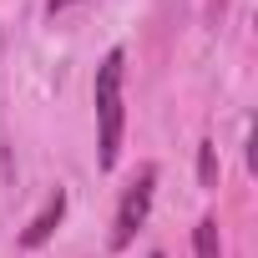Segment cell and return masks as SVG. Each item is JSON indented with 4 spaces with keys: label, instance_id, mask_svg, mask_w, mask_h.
Masks as SVG:
<instances>
[{
    "label": "cell",
    "instance_id": "cell-1",
    "mask_svg": "<svg viewBox=\"0 0 258 258\" xmlns=\"http://www.w3.org/2000/svg\"><path fill=\"white\" fill-rule=\"evenodd\" d=\"M121 81H126V56L106 51V61L96 66V147H101V167H116V157H121V126H126Z\"/></svg>",
    "mask_w": 258,
    "mask_h": 258
},
{
    "label": "cell",
    "instance_id": "cell-2",
    "mask_svg": "<svg viewBox=\"0 0 258 258\" xmlns=\"http://www.w3.org/2000/svg\"><path fill=\"white\" fill-rule=\"evenodd\" d=\"M152 187H157V167H142V172H137V182L121 192V208H116V223H111V248H116V253L132 243V238H137V228L147 223Z\"/></svg>",
    "mask_w": 258,
    "mask_h": 258
},
{
    "label": "cell",
    "instance_id": "cell-3",
    "mask_svg": "<svg viewBox=\"0 0 258 258\" xmlns=\"http://www.w3.org/2000/svg\"><path fill=\"white\" fill-rule=\"evenodd\" d=\"M61 218H66V192L56 187V192L46 198V208H41V213L31 218V228L21 233V248H41V243H46V238H51V233L61 228Z\"/></svg>",
    "mask_w": 258,
    "mask_h": 258
},
{
    "label": "cell",
    "instance_id": "cell-4",
    "mask_svg": "<svg viewBox=\"0 0 258 258\" xmlns=\"http://www.w3.org/2000/svg\"><path fill=\"white\" fill-rule=\"evenodd\" d=\"M192 253L198 258H223V243H218V218H203L192 228Z\"/></svg>",
    "mask_w": 258,
    "mask_h": 258
},
{
    "label": "cell",
    "instance_id": "cell-5",
    "mask_svg": "<svg viewBox=\"0 0 258 258\" xmlns=\"http://www.w3.org/2000/svg\"><path fill=\"white\" fill-rule=\"evenodd\" d=\"M198 182H203V187H213V182H218V147H213V142H203V147H198Z\"/></svg>",
    "mask_w": 258,
    "mask_h": 258
},
{
    "label": "cell",
    "instance_id": "cell-6",
    "mask_svg": "<svg viewBox=\"0 0 258 258\" xmlns=\"http://www.w3.org/2000/svg\"><path fill=\"white\" fill-rule=\"evenodd\" d=\"M61 6H71V0H51V11H61Z\"/></svg>",
    "mask_w": 258,
    "mask_h": 258
},
{
    "label": "cell",
    "instance_id": "cell-7",
    "mask_svg": "<svg viewBox=\"0 0 258 258\" xmlns=\"http://www.w3.org/2000/svg\"><path fill=\"white\" fill-rule=\"evenodd\" d=\"M152 258H162V253H152Z\"/></svg>",
    "mask_w": 258,
    "mask_h": 258
}]
</instances>
